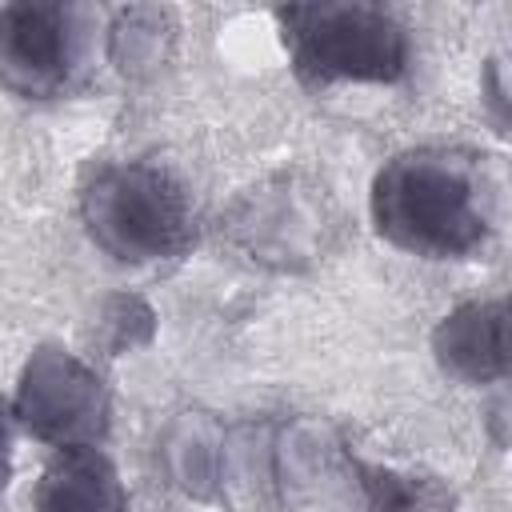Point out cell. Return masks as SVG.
I'll list each match as a JSON object with an SVG mask.
<instances>
[{
    "mask_svg": "<svg viewBox=\"0 0 512 512\" xmlns=\"http://www.w3.org/2000/svg\"><path fill=\"white\" fill-rule=\"evenodd\" d=\"M368 212L392 248L428 260H460L492 232V192L476 156L448 148H408L384 160Z\"/></svg>",
    "mask_w": 512,
    "mask_h": 512,
    "instance_id": "obj_1",
    "label": "cell"
},
{
    "mask_svg": "<svg viewBox=\"0 0 512 512\" xmlns=\"http://www.w3.org/2000/svg\"><path fill=\"white\" fill-rule=\"evenodd\" d=\"M80 216L96 248L120 264H160L196 236L188 188L152 160L104 164L80 192Z\"/></svg>",
    "mask_w": 512,
    "mask_h": 512,
    "instance_id": "obj_2",
    "label": "cell"
},
{
    "mask_svg": "<svg viewBox=\"0 0 512 512\" xmlns=\"http://www.w3.org/2000/svg\"><path fill=\"white\" fill-rule=\"evenodd\" d=\"M276 24L296 76L308 84H392L408 72V32L380 4H284Z\"/></svg>",
    "mask_w": 512,
    "mask_h": 512,
    "instance_id": "obj_3",
    "label": "cell"
},
{
    "mask_svg": "<svg viewBox=\"0 0 512 512\" xmlns=\"http://www.w3.org/2000/svg\"><path fill=\"white\" fill-rule=\"evenodd\" d=\"M108 388L76 352L40 344L16 380L12 420L48 448H92L108 432Z\"/></svg>",
    "mask_w": 512,
    "mask_h": 512,
    "instance_id": "obj_4",
    "label": "cell"
},
{
    "mask_svg": "<svg viewBox=\"0 0 512 512\" xmlns=\"http://www.w3.org/2000/svg\"><path fill=\"white\" fill-rule=\"evenodd\" d=\"M332 228L336 216L324 188L308 184L296 172H280L248 188L228 216V236L236 240V248H244L256 264L280 272L312 264L328 248Z\"/></svg>",
    "mask_w": 512,
    "mask_h": 512,
    "instance_id": "obj_5",
    "label": "cell"
},
{
    "mask_svg": "<svg viewBox=\"0 0 512 512\" xmlns=\"http://www.w3.org/2000/svg\"><path fill=\"white\" fill-rule=\"evenodd\" d=\"M80 60L76 8L48 0H16L0 12L4 84L24 96H56Z\"/></svg>",
    "mask_w": 512,
    "mask_h": 512,
    "instance_id": "obj_6",
    "label": "cell"
},
{
    "mask_svg": "<svg viewBox=\"0 0 512 512\" xmlns=\"http://www.w3.org/2000/svg\"><path fill=\"white\" fill-rule=\"evenodd\" d=\"M432 356L460 384L512 380V296L452 308L432 328Z\"/></svg>",
    "mask_w": 512,
    "mask_h": 512,
    "instance_id": "obj_7",
    "label": "cell"
},
{
    "mask_svg": "<svg viewBox=\"0 0 512 512\" xmlns=\"http://www.w3.org/2000/svg\"><path fill=\"white\" fill-rule=\"evenodd\" d=\"M32 512H128V496L96 444L60 448L32 488Z\"/></svg>",
    "mask_w": 512,
    "mask_h": 512,
    "instance_id": "obj_8",
    "label": "cell"
},
{
    "mask_svg": "<svg viewBox=\"0 0 512 512\" xmlns=\"http://www.w3.org/2000/svg\"><path fill=\"white\" fill-rule=\"evenodd\" d=\"M356 480L368 500V512H452V488L440 476H416L396 472L380 464L356 460Z\"/></svg>",
    "mask_w": 512,
    "mask_h": 512,
    "instance_id": "obj_9",
    "label": "cell"
},
{
    "mask_svg": "<svg viewBox=\"0 0 512 512\" xmlns=\"http://www.w3.org/2000/svg\"><path fill=\"white\" fill-rule=\"evenodd\" d=\"M168 468L176 476V484L192 496H208L216 488L220 476V456H224V436L212 420L200 416H184L172 436H168Z\"/></svg>",
    "mask_w": 512,
    "mask_h": 512,
    "instance_id": "obj_10",
    "label": "cell"
},
{
    "mask_svg": "<svg viewBox=\"0 0 512 512\" xmlns=\"http://www.w3.org/2000/svg\"><path fill=\"white\" fill-rule=\"evenodd\" d=\"M168 40H172L168 12H160V8H128V12L116 16L108 48H112V60L124 72L140 76V72H148V68H156L164 60Z\"/></svg>",
    "mask_w": 512,
    "mask_h": 512,
    "instance_id": "obj_11",
    "label": "cell"
},
{
    "mask_svg": "<svg viewBox=\"0 0 512 512\" xmlns=\"http://www.w3.org/2000/svg\"><path fill=\"white\" fill-rule=\"evenodd\" d=\"M104 328H108V348L112 352L136 348L152 336V308L136 296H116L104 312Z\"/></svg>",
    "mask_w": 512,
    "mask_h": 512,
    "instance_id": "obj_12",
    "label": "cell"
}]
</instances>
